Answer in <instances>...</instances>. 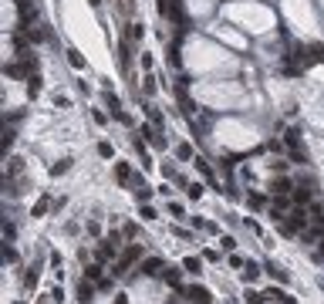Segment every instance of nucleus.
Segmentation results:
<instances>
[{"instance_id":"11","label":"nucleus","mask_w":324,"mask_h":304,"mask_svg":"<svg viewBox=\"0 0 324 304\" xmlns=\"http://www.w3.org/2000/svg\"><path fill=\"white\" fill-rule=\"evenodd\" d=\"M159 270H162V260H159V257H149V260L142 264V274H145V277H155Z\"/></svg>"},{"instance_id":"22","label":"nucleus","mask_w":324,"mask_h":304,"mask_svg":"<svg viewBox=\"0 0 324 304\" xmlns=\"http://www.w3.org/2000/svg\"><path fill=\"white\" fill-rule=\"evenodd\" d=\"M294 200H297V206H304V203L311 200V193H307V189H297V193H294Z\"/></svg>"},{"instance_id":"26","label":"nucleus","mask_w":324,"mask_h":304,"mask_svg":"<svg viewBox=\"0 0 324 304\" xmlns=\"http://www.w3.org/2000/svg\"><path fill=\"white\" fill-rule=\"evenodd\" d=\"M176 155H179V159H189V155H193V149H189V146H179V149H176Z\"/></svg>"},{"instance_id":"15","label":"nucleus","mask_w":324,"mask_h":304,"mask_svg":"<svg viewBox=\"0 0 324 304\" xmlns=\"http://www.w3.org/2000/svg\"><path fill=\"white\" fill-rule=\"evenodd\" d=\"M199 267H203L199 257H186V260H183V270H189V274H199Z\"/></svg>"},{"instance_id":"3","label":"nucleus","mask_w":324,"mask_h":304,"mask_svg":"<svg viewBox=\"0 0 324 304\" xmlns=\"http://www.w3.org/2000/svg\"><path fill=\"white\" fill-rule=\"evenodd\" d=\"M159 14H162V17H169V20H176V24L183 20V10H179V3H176V0H159Z\"/></svg>"},{"instance_id":"17","label":"nucleus","mask_w":324,"mask_h":304,"mask_svg":"<svg viewBox=\"0 0 324 304\" xmlns=\"http://www.w3.org/2000/svg\"><path fill=\"white\" fill-rule=\"evenodd\" d=\"M85 274H88V281H105V277H102V264H91Z\"/></svg>"},{"instance_id":"16","label":"nucleus","mask_w":324,"mask_h":304,"mask_svg":"<svg viewBox=\"0 0 324 304\" xmlns=\"http://www.w3.org/2000/svg\"><path fill=\"white\" fill-rule=\"evenodd\" d=\"M68 61H71V68H78V71H81V68H85V58H81V54H78V51H74V48H71V51H68Z\"/></svg>"},{"instance_id":"13","label":"nucleus","mask_w":324,"mask_h":304,"mask_svg":"<svg viewBox=\"0 0 324 304\" xmlns=\"http://www.w3.org/2000/svg\"><path fill=\"white\" fill-rule=\"evenodd\" d=\"M149 196H152V189H149V186H145L142 179H135V200H138V203H145Z\"/></svg>"},{"instance_id":"2","label":"nucleus","mask_w":324,"mask_h":304,"mask_svg":"<svg viewBox=\"0 0 324 304\" xmlns=\"http://www.w3.org/2000/svg\"><path fill=\"white\" fill-rule=\"evenodd\" d=\"M297 230H301V233L307 230V213H304V206H297V210L284 220V233H297Z\"/></svg>"},{"instance_id":"18","label":"nucleus","mask_w":324,"mask_h":304,"mask_svg":"<svg viewBox=\"0 0 324 304\" xmlns=\"http://www.w3.org/2000/svg\"><path fill=\"white\" fill-rule=\"evenodd\" d=\"M196 169H199L206 179H213V169H209V162H206V159H196Z\"/></svg>"},{"instance_id":"27","label":"nucleus","mask_w":324,"mask_h":304,"mask_svg":"<svg viewBox=\"0 0 324 304\" xmlns=\"http://www.w3.org/2000/svg\"><path fill=\"white\" fill-rule=\"evenodd\" d=\"M186 193H189V196H193V200H199V196H203V186H196V183H193V186H189V189H186Z\"/></svg>"},{"instance_id":"9","label":"nucleus","mask_w":324,"mask_h":304,"mask_svg":"<svg viewBox=\"0 0 324 304\" xmlns=\"http://www.w3.org/2000/svg\"><path fill=\"white\" fill-rule=\"evenodd\" d=\"M115 179H119L122 186H129V183H132V169H129V162H115Z\"/></svg>"},{"instance_id":"28","label":"nucleus","mask_w":324,"mask_h":304,"mask_svg":"<svg viewBox=\"0 0 324 304\" xmlns=\"http://www.w3.org/2000/svg\"><path fill=\"white\" fill-rule=\"evenodd\" d=\"M51 172H54V176H61V172H68V159H65V162H58V166H54Z\"/></svg>"},{"instance_id":"12","label":"nucleus","mask_w":324,"mask_h":304,"mask_svg":"<svg viewBox=\"0 0 324 304\" xmlns=\"http://www.w3.org/2000/svg\"><path fill=\"white\" fill-rule=\"evenodd\" d=\"M270 189H273L277 196H287V193H290V179H284V176H277V179L270 183Z\"/></svg>"},{"instance_id":"1","label":"nucleus","mask_w":324,"mask_h":304,"mask_svg":"<svg viewBox=\"0 0 324 304\" xmlns=\"http://www.w3.org/2000/svg\"><path fill=\"white\" fill-rule=\"evenodd\" d=\"M138 257H142V243H129V247L122 250V257L115 260V267H112V277H122V274L129 270V267L135 264V260H138Z\"/></svg>"},{"instance_id":"25","label":"nucleus","mask_w":324,"mask_h":304,"mask_svg":"<svg viewBox=\"0 0 324 304\" xmlns=\"http://www.w3.org/2000/svg\"><path fill=\"white\" fill-rule=\"evenodd\" d=\"M98 155H105V159H108V155H112V146H108V142H98Z\"/></svg>"},{"instance_id":"14","label":"nucleus","mask_w":324,"mask_h":304,"mask_svg":"<svg viewBox=\"0 0 324 304\" xmlns=\"http://www.w3.org/2000/svg\"><path fill=\"white\" fill-rule=\"evenodd\" d=\"M48 210H51V200H48V196H41V200L34 203V210H31V217H44Z\"/></svg>"},{"instance_id":"8","label":"nucleus","mask_w":324,"mask_h":304,"mask_svg":"<svg viewBox=\"0 0 324 304\" xmlns=\"http://www.w3.org/2000/svg\"><path fill=\"white\" fill-rule=\"evenodd\" d=\"M162 281H166L172 291H183V277H179V270H169V267H166V270H162Z\"/></svg>"},{"instance_id":"7","label":"nucleus","mask_w":324,"mask_h":304,"mask_svg":"<svg viewBox=\"0 0 324 304\" xmlns=\"http://www.w3.org/2000/svg\"><path fill=\"white\" fill-rule=\"evenodd\" d=\"M78 301L81 304L95 301V287H91V281H81V284H78Z\"/></svg>"},{"instance_id":"21","label":"nucleus","mask_w":324,"mask_h":304,"mask_svg":"<svg viewBox=\"0 0 324 304\" xmlns=\"http://www.w3.org/2000/svg\"><path fill=\"white\" fill-rule=\"evenodd\" d=\"M145 115H149V118H152V122H155V125H159V122H162V115H159V108H152V105H145Z\"/></svg>"},{"instance_id":"24","label":"nucleus","mask_w":324,"mask_h":304,"mask_svg":"<svg viewBox=\"0 0 324 304\" xmlns=\"http://www.w3.org/2000/svg\"><path fill=\"white\" fill-rule=\"evenodd\" d=\"M263 301V294H257V291H247V304H260Z\"/></svg>"},{"instance_id":"10","label":"nucleus","mask_w":324,"mask_h":304,"mask_svg":"<svg viewBox=\"0 0 324 304\" xmlns=\"http://www.w3.org/2000/svg\"><path fill=\"white\" fill-rule=\"evenodd\" d=\"M240 274H243V281H247V284H250V281H257V277H260V264L247 260V264L240 267Z\"/></svg>"},{"instance_id":"23","label":"nucleus","mask_w":324,"mask_h":304,"mask_svg":"<svg viewBox=\"0 0 324 304\" xmlns=\"http://www.w3.org/2000/svg\"><path fill=\"white\" fill-rule=\"evenodd\" d=\"M267 270H270V274H273V277H277V281H280V284H287V270H277V267H273V264H270V267H267Z\"/></svg>"},{"instance_id":"20","label":"nucleus","mask_w":324,"mask_h":304,"mask_svg":"<svg viewBox=\"0 0 324 304\" xmlns=\"http://www.w3.org/2000/svg\"><path fill=\"white\" fill-rule=\"evenodd\" d=\"M20 169H24V162H20V159H10V166H7V176H17Z\"/></svg>"},{"instance_id":"19","label":"nucleus","mask_w":324,"mask_h":304,"mask_svg":"<svg viewBox=\"0 0 324 304\" xmlns=\"http://www.w3.org/2000/svg\"><path fill=\"white\" fill-rule=\"evenodd\" d=\"M138 217H142V220H159V213H155L152 206H145V203H142V210H138Z\"/></svg>"},{"instance_id":"6","label":"nucleus","mask_w":324,"mask_h":304,"mask_svg":"<svg viewBox=\"0 0 324 304\" xmlns=\"http://www.w3.org/2000/svg\"><path fill=\"white\" fill-rule=\"evenodd\" d=\"M263 298H270V301H277V304H297L294 298H290V294H287V291H284V287H270Z\"/></svg>"},{"instance_id":"4","label":"nucleus","mask_w":324,"mask_h":304,"mask_svg":"<svg viewBox=\"0 0 324 304\" xmlns=\"http://www.w3.org/2000/svg\"><path fill=\"white\" fill-rule=\"evenodd\" d=\"M115 243H119V233H112V236L98 247V264H105V260H112V257H115Z\"/></svg>"},{"instance_id":"30","label":"nucleus","mask_w":324,"mask_h":304,"mask_svg":"<svg viewBox=\"0 0 324 304\" xmlns=\"http://www.w3.org/2000/svg\"><path fill=\"white\" fill-rule=\"evenodd\" d=\"M88 3H91V7H98V3H102V0H88Z\"/></svg>"},{"instance_id":"29","label":"nucleus","mask_w":324,"mask_h":304,"mask_svg":"<svg viewBox=\"0 0 324 304\" xmlns=\"http://www.w3.org/2000/svg\"><path fill=\"white\" fill-rule=\"evenodd\" d=\"M115 304H129V298L125 294H115Z\"/></svg>"},{"instance_id":"5","label":"nucleus","mask_w":324,"mask_h":304,"mask_svg":"<svg viewBox=\"0 0 324 304\" xmlns=\"http://www.w3.org/2000/svg\"><path fill=\"white\" fill-rule=\"evenodd\" d=\"M186 298H189L193 304H209V291L199 287V284H193V287H186Z\"/></svg>"}]
</instances>
